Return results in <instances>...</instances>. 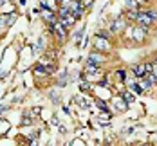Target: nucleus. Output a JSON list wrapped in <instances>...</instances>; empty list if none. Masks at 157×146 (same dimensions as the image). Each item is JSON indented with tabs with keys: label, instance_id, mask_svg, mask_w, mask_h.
I'll return each instance as SVG.
<instances>
[{
	"label": "nucleus",
	"instance_id": "f257e3e1",
	"mask_svg": "<svg viewBox=\"0 0 157 146\" xmlns=\"http://www.w3.org/2000/svg\"><path fill=\"white\" fill-rule=\"evenodd\" d=\"M136 22L143 25L144 29H148V27H152L154 24H155V20L152 18V16L148 15V11H137V16H136Z\"/></svg>",
	"mask_w": 157,
	"mask_h": 146
},
{
	"label": "nucleus",
	"instance_id": "f03ea898",
	"mask_svg": "<svg viewBox=\"0 0 157 146\" xmlns=\"http://www.w3.org/2000/svg\"><path fill=\"white\" fill-rule=\"evenodd\" d=\"M96 49H98L99 52H109V51H110L109 38H103V36H98V40H96Z\"/></svg>",
	"mask_w": 157,
	"mask_h": 146
},
{
	"label": "nucleus",
	"instance_id": "7ed1b4c3",
	"mask_svg": "<svg viewBox=\"0 0 157 146\" xmlns=\"http://www.w3.org/2000/svg\"><path fill=\"white\" fill-rule=\"evenodd\" d=\"M132 72H134V76L136 78H144L146 74H148V69H146V63H137L132 67Z\"/></svg>",
	"mask_w": 157,
	"mask_h": 146
},
{
	"label": "nucleus",
	"instance_id": "20e7f679",
	"mask_svg": "<svg viewBox=\"0 0 157 146\" xmlns=\"http://www.w3.org/2000/svg\"><path fill=\"white\" fill-rule=\"evenodd\" d=\"M65 31H67V29L63 27L62 22H60V24H58V22H54V24H52V32L58 36V40H65V36H67V32H65Z\"/></svg>",
	"mask_w": 157,
	"mask_h": 146
},
{
	"label": "nucleus",
	"instance_id": "39448f33",
	"mask_svg": "<svg viewBox=\"0 0 157 146\" xmlns=\"http://www.w3.org/2000/svg\"><path fill=\"white\" fill-rule=\"evenodd\" d=\"M42 16L45 18V22H49V24H54L56 22V11H52V9H49V7H42Z\"/></svg>",
	"mask_w": 157,
	"mask_h": 146
},
{
	"label": "nucleus",
	"instance_id": "423d86ee",
	"mask_svg": "<svg viewBox=\"0 0 157 146\" xmlns=\"http://www.w3.org/2000/svg\"><path fill=\"white\" fill-rule=\"evenodd\" d=\"M60 22L63 24V27H65V29H71V27L74 25V22H76V16L72 15V13H69L67 16H62V18H60Z\"/></svg>",
	"mask_w": 157,
	"mask_h": 146
},
{
	"label": "nucleus",
	"instance_id": "0eeeda50",
	"mask_svg": "<svg viewBox=\"0 0 157 146\" xmlns=\"http://www.w3.org/2000/svg\"><path fill=\"white\" fill-rule=\"evenodd\" d=\"M125 25H126L125 18H117L116 22H112V27H110V31H112V32H121L123 29H125Z\"/></svg>",
	"mask_w": 157,
	"mask_h": 146
},
{
	"label": "nucleus",
	"instance_id": "6e6552de",
	"mask_svg": "<svg viewBox=\"0 0 157 146\" xmlns=\"http://www.w3.org/2000/svg\"><path fill=\"white\" fill-rule=\"evenodd\" d=\"M144 36H146V34H144V27L137 24V25L134 27V42H143Z\"/></svg>",
	"mask_w": 157,
	"mask_h": 146
},
{
	"label": "nucleus",
	"instance_id": "1a4fd4ad",
	"mask_svg": "<svg viewBox=\"0 0 157 146\" xmlns=\"http://www.w3.org/2000/svg\"><path fill=\"white\" fill-rule=\"evenodd\" d=\"M85 72H87V74H98V72H101V69H99V65H98V63H92V62H89V60H87Z\"/></svg>",
	"mask_w": 157,
	"mask_h": 146
},
{
	"label": "nucleus",
	"instance_id": "9d476101",
	"mask_svg": "<svg viewBox=\"0 0 157 146\" xmlns=\"http://www.w3.org/2000/svg\"><path fill=\"white\" fill-rule=\"evenodd\" d=\"M89 62H92V63H103L105 62V56H103V52H92L90 56H89Z\"/></svg>",
	"mask_w": 157,
	"mask_h": 146
},
{
	"label": "nucleus",
	"instance_id": "9b49d317",
	"mask_svg": "<svg viewBox=\"0 0 157 146\" xmlns=\"http://www.w3.org/2000/svg\"><path fill=\"white\" fill-rule=\"evenodd\" d=\"M123 99H125L126 103H134V94L132 92H125L123 94Z\"/></svg>",
	"mask_w": 157,
	"mask_h": 146
},
{
	"label": "nucleus",
	"instance_id": "f8f14e48",
	"mask_svg": "<svg viewBox=\"0 0 157 146\" xmlns=\"http://www.w3.org/2000/svg\"><path fill=\"white\" fill-rule=\"evenodd\" d=\"M96 105H98V108H101V110H105V112H109V108H107V103H105V101H101V99H98V101H96Z\"/></svg>",
	"mask_w": 157,
	"mask_h": 146
},
{
	"label": "nucleus",
	"instance_id": "ddd939ff",
	"mask_svg": "<svg viewBox=\"0 0 157 146\" xmlns=\"http://www.w3.org/2000/svg\"><path fill=\"white\" fill-rule=\"evenodd\" d=\"M34 74H36V76H45V69H44V67H36V69H34Z\"/></svg>",
	"mask_w": 157,
	"mask_h": 146
},
{
	"label": "nucleus",
	"instance_id": "4468645a",
	"mask_svg": "<svg viewBox=\"0 0 157 146\" xmlns=\"http://www.w3.org/2000/svg\"><path fill=\"white\" fill-rule=\"evenodd\" d=\"M92 2H94V0H79V4H81L85 9H87V7H90V6H92Z\"/></svg>",
	"mask_w": 157,
	"mask_h": 146
},
{
	"label": "nucleus",
	"instance_id": "2eb2a0df",
	"mask_svg": "<svg viewBox=\"0 0 157 146\" xmlns=\"http://www.w3.org/2000/svg\"><path fill=\"white\" fill-rule=\"evenodd\" d=\"M148 15H150V16H152V18H154V20L157 22V11H154V9H150V11H148Z\"/></svg>",
	"mask_w": 157,
	"mask_h": 146
},
{
	"label": "nucleus",
	"instance_id": "dca6fc26",
	"mask_svg": "<svg viewBox=\"0 0 157 146\" xmlns=\"http://www.w3.org/2000/svg\"><path fill=\"white\" fill-rule=\"evenodd\" d=\"M117 76H119V78H121V80H125V70H123V69H121V70H117Z\"/></svg>",
	"mask_w": 157,
	"mask_h": 146
},
{
	"label": "nucleus",
	"instance_id": "f3484780",
	"mask_svg": "<svg viewBox=\"0 0 157 146\" xmlns=\"http://www.w3.org/2000/svg\"><path fill=\"white\" fill-rule=\"evenodd\" d=\"M81 90H89V83H83L81 85Z\"/></svg>",
	"mask_w": 157,
	"mask_h": 146
}]
</instances>
